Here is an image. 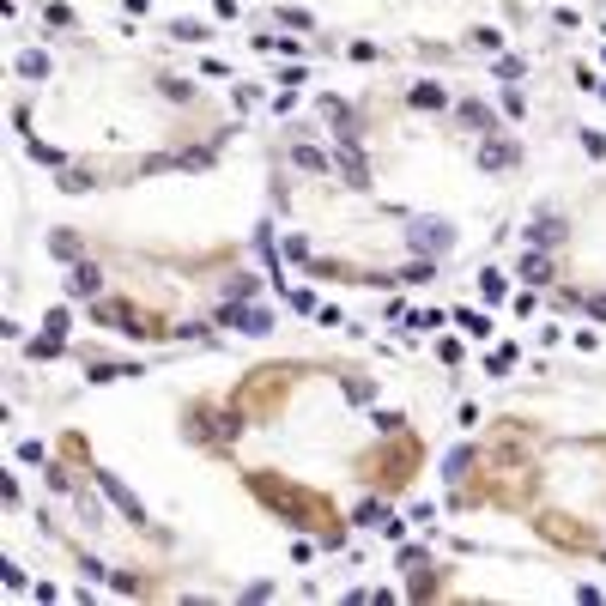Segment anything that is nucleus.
<instances>
[{
  "instance_id": "1",
  "label": "nucleus",
  "mask_w": 606,
  "mask_h": 606,
  "mask_svg": "<svg viewBox=\"0 0 606 606\" xmlns=\"http://www.w3.org/2000/svg\"><path fill=\"white\" fill-rule=\"evenodd\" d=\"M449 504L455 509H509V515H534L546 498V467L534 455H509L491 443H473L461 455H449Z\"/></svg>"
},
{
  "instance_id": "2",
  "label": "nucleus",
  "mask_w": 606,
  "mask_h": 606,
  "mask_svg": "<svg viewBox=\"0 0 606 606\" xmlns=\"http://www.w3.org/2000/svg\"><path fill=\"white\" fill-rule=\"evenodd\" d=\"M243 491L267 509L273 522H285V528L309 534L315 546H328V552L346 546V515H339V504L328 498V491L298 485L291 473H279V467H243Z\"/></svg>"
},
{
  "instance_id": "3",
  "label": "nucleus",
  "mask_w": 606,
  "mask_h": 606,
  "mask_svg": "<svg viewBox=\"0 0 606 606\" xmlns=\"http://www.w3.org/2000/svg\"><path fill=\"white\" fill-rule=\"evenodd\" d=\"M315 371H322V364H309V358H267V364H255V371L236 376L225 406H231V419L243 431H267V425H279V412L291 406V395H298Z\"/></svg>"
},
{
  "instance_id": "4",
  "label": "nucleus",
  "mask_w": 606,
  "mask_h": 606,
  "mask_svg": "<svg viewBox=\"0 0 606 606\" xmlns=\"http://www.w3.org/2000/svg\"><path fill=\"white\" fill-rule=\"evenodd\" d=\"M352 473H358V485L376 491V498H406L412 485H419V473H425V437L419 431H382L371 449H358L352 455Z\"/></svg>"
},
{
  "instance_id": "5",
  "label": "nucleus",
  "mask_w": 606,
  "mask_h": 606,
  "mask_svg": "<svg viewBox=\"0 0 606 606\" xmlns=\"http://www.w3.org/2000/svg\"><path fill=\"white\" fill-rule=\"evenodd\" d=\"M92 322L98 328H116V334H128V339H146V346H164V339L182 334L164 309H152V303H140V298H103V303L92 298Z\"/></svg>"
},
{
  "instance_id": "6",
  "label": "nucleus",
  "mask_w": 606,
  "mask_h": 606,
  "mask_svg": "<svg viewBox=\"0 0 606 606\" xmlns=\"http://www.w3.org/2000/svg\"><path fill=\"white\" fill-rule=\"evenodd\" d=\"M528 528H534L546 546H558V552H576V558H606V534L594 522H582L570 509H534L528 515Z\"/></svg>"
},
{
  "instance_id": "7",
  "label": "nucleus",
  "mask_w": 606,
  "mask_h": 606,
  "mask_svg": "<svg viewBox=\"0 0 606 606\" xmlns=\"http://www.w3.org/2000/svg\"><path fill=\"white\" fill-rule=\"evenodd\" d=\"M182 437L201 449H225L231 437H243V425L231 419V406H219L212 395H195V401H182Z\"/></svg>"
},
{
  "instance_id": "8",
  "label": "nucleus",
  "mask_w": 606,
  "mask_h": 606,
  "mask_svg": "<svg viewBox=\"0 0 606 606\" xmlns=\"http://www.w3.org/2000/svg\"><path fill=\"white\" fill-rule=\"evenodd\" d=\"M485 443H491V449H509V455H539L546 431H539L534 419H522V412H504V419L485 425Z\"/></svg>"
},
{
  "instance_id": "9",
  "label": "nucleus",
  "mask_w": 606,
  "mask_h": 606,
  "mask_svg": "<svg viewBox=\"0 0 606 606\" xmlns=\"http://www.w3.org/2000/svg\"><path fill=\"white\" fill-rule=\"evenodd\" d=\"M43 328H49V334H36V339H31V358H55V352L68 346V309H55Z\"/></svg>"
},
{
  "instance_id": "10",
  "label": "nucleus",
  "mask_w": 606,
  "mask_h": 606,
  "mask_svg": "<svg viewBox=\"0 0 606 606\" xmlns=\"http://www.w3.org/2000/svg\"><path fill=\"white\" fill-rule=\"evenodd\" d=\"M479 164H485V170H509V164H515V140H504V128H498V134H485Z\"/></svg>"
},
{
  "instance_id": "11",
  "label": "nucleus",
  "mask_w": 606,
  "mask_h": 606,
  "mask_svg": "<svg viewBox=\"0 0 606 606\" xmlns=\"http://www.w3.org/2000/svg\"><path fill=\"white\" fill-rule=\"evenodd\" d=\"M528 243H546V249H558V243H564V219H558V212H534V225H528Z\"/></svg>"
},
{
  "instance_id": "12",
  "label": "nucleus",
  "mask_w": 606,
  "mask_h": 606,
  "mask_svg": "<svg viewBox=\"0 0 606 606\" xmlns=\"http://www.w3.org/2000/svg\"><path fill=\"white\" fill-rule=\"evenodd\" d=\"M225 322H236L243 334H267V315H261V309H243V303H231V309H225Z\"/></svg>"
},
{
  "instance_id": "13",
  "label": "nucleus",
  "mask_w": 606,
  "mask_h": 606,
  "mask_svg": "<svg viewBox=\"0 0 606 606\" xmlns=\"http://www.w3.org/2000/svg\"><path fill=\"white\" fill-rule=\"evenodd\" d=\"M515 279H528V285H546V279H552V261L528 249V255H522V267H515Z\"/></svg>"
},
{
  "instance_id": "14",
  "label": "nucleus",
  "mask_w": 606,
  "mask_h": 606,
  "mask_svg": "<svg viewBox=\"0 0 606 606\" xmlns=\"http://www.w3.org/2000/svg\"><path fill=\"white\" fill-rule=\"evenodd\" d=\"M98 285H103V273L92 267V261H79V267H73V298H98Z\"/></svg>"
},
{
  "instance_id": "15",
  "label": "nucleus",
  "mask_w": 606,
  "mask_h": 606,
  "mask_svg": "<svg viewBox=\"0 0 606 606\" xmlns=\"http://www.w3.org/2000/svg\"><path fill=\"white\" fill-rule=\"evenodd\" d=\"M455 322H461V334L491 339V315H479V309H455Z\"/></svg>"
},
{
  "instance_id": "16",
  "label": "nucleus",
  "mask_w": 606,
  "mask_h": 606,
  "mask_svg": "<svg viewBox=\"0 0 606 606\" xmlns=\"http://www.w3.org/2000/svg\"><path fill=\"white\" fill-rule=\"evenodd\" d=\"M170 36H176V43H206V36H212V25H201V19H176V25H170Z\"/></svg>"
},
{
  "instance_id": "17",
  "label": "nucleus",
  "mask_w": 606,
  "mask_h": 606,
  "mask_svg": "<svg viewBox=\"0 0 606 606\" xmlns=\"http://www.w3.org/2000/svg\"><path fill=\"white\" fill-rule=\"evenodd\" d=\"M19 79H49V55L43 49H25L19 55Z\"/></svg>"
},
{
  "instance_id": "18",
  "label": "nucleus",
  "mask_w": 606,
  "mask_h": 606,
  "mask_svg": "<svg viewBox=\"0 0 606 606\" xmlns=\"http://www.w3.org/2000/svg\"><path fill=\"white\" fill-rule=\"evenodd\" d=\"M443 85H412V109H443Z\"/></svg>"
},
{
  "instance_id": "19",
  "label": "nucleus",
  "mask_w": 606,
  "mask_h": 606,
  "mask_svg": "<svg viewBox=\"0 0 606 606\" xmlns=\"http://www.w3.org/2000/svg\"><path fill=\"white\" fill-rule=\"evenodd\" d=\"M43 25H61V31H73L79 19H73V6H61V0H49V6H43Z\"/></svg>"
},
{
  "instance_id": "20",
  "label": "nucleus",
  "mask_w": 606,
  "mask_h": 606,
  "mask_svg": "<svg viewBox=\"0 0 606 606\" xmlns=\"http://www.w3.org/2000/svg\"><path fill=\"white\" fill-rule=\"evenodd\" d=\"M467 43H473V49H498V43H504V36L491 31V25H473V31H467Z\"/></svg>"
},
{
  "instance_id": "21",
  "label": "nucleus",
  "mask_w": 606,
  "mask_h": 606,
  "mask_svg": "<svg viewBox=\"0 0 606 606\" xmlns=\"http://www.w3.org/2000/svg\"><path fill=\"white\" fill-rule=\"evenodd\" d=\"M479 291H485V298H504V273L485 267V273H479Z\"/></svg>"
},
{
  "instance_id": "22",
  "label": "nucleus",
  "mask_w": 606,
  "mask_h": 606,
  "mask_svg": "<svg viewBox=\"0 0 606 606\" xmlns=\"http://www.w3.org/2000/svg\"><path fill=\"white\" fill-rule=\"evenodd\" d=\"M55 255H61V261H73V255H79V236L61 231V236H55Z\"/></svg>"
},
{
  "instance_id": "23",
  "label": "nucleus",
  "mask_w": 606,
  "mask_h": 606,
  "mask_svg": "<svg viewBox=\"0 0 606 606\" xmlns=\"http://www.w3.org/2000/svg\"><path fill=\"white\" fill-rule=\"evenodd\" d=\"M212 12H219V19H236V0H212Z\"/></svg>"
}]
</instances>
